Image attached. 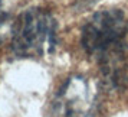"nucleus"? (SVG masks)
Returning <instances> with one entry per match:
<instances>
[{"instance_id": "f257e3e1", "label": "nucleus", "mask_w": 128, "mask_h": 117, "mask_svg": "<svg viewBox=\"0 0 128 117\" xmlns=\"http://www.w3.org/2000/svg\"><path fill=\"white\" fill-rule=\"evenodd\" d=\"M128 22L118 9L99 10L82 28L84 51L98 61L112 88L128 85Z\"/></svg>"}, {"instance_id": "f03ea898", "label": "nucleus", "mask_w": 128, "mask_h": 117, "mask_svg": "<svg viewBox=\"0 0 128 117\" xmlns=\"http://www.w3.org/2000/svg\"><path fill=\"white\" fill-rule=\"evenodd\" d=\"M58 23L45 9L33 7L23 12L12 28V52L18 58H40L56 46Z\"/></svg>"}, {"instance_id": "7ed1b4c3", "label": "nucleus", "mask_w": 128, "mask_h": 117, "mask_svg": "<svg viewBox=\"0 0 128 117\" xmlns=\"http://www.w3.org/2000/svg\"><path fill=\"white\" fill-rule=\"evenodd\" d=\"M9 18H10V15L7 12L6 6H4V0H0V28L9 20Z\"/></svg>"}]
</instances>
